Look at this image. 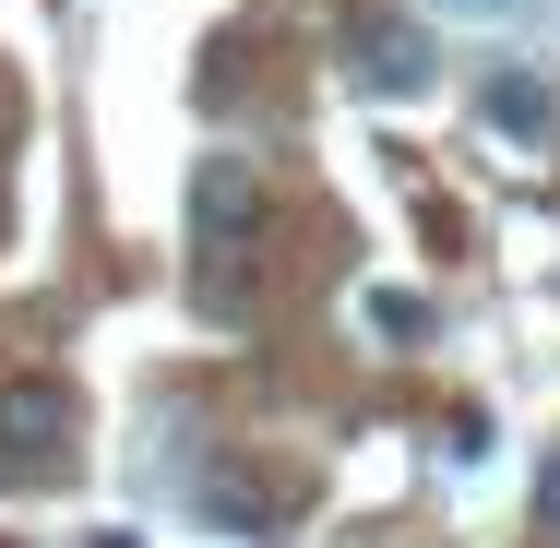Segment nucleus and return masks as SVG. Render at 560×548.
Here are the masks:
<instances>
[{"mask_svg": "<svg viewBox=\"0 0 560 548\" xmlns=\"http://www.w3.org/2000/svg\"><path fill=\"white\" fill-rule=\"evenodd\" d=\"M262 226H275V191L215 155V167H191V287H203V311H250V275H262Z\"/></svg>", "mask_w": 560, "mask_h": 548, "instance_id": "1", "label": "nucleus"}, {"mask_svg": "<svg viewBox=\"0 0 560 548\" xmlns=\"http://www.w3.org/2000/svg\"><path fill=\"white\" fill-rule=\"evenodd\" d=\"M60 453H72V382L12 370V382H0V489H36Z\"/></svg>", "mask_w": 560, "mask_h": 548, "instance_id": "2", "label": "nucleus"}, {"mask_svg": "<svg viewBox=\"0 0 560 548\" xmlns=\"http://www.w3.org/2000/svg\"><path fill=\"white\" fill-rule=\"evenodd\" d=\"M346 72H358V96H430V36L406 12H370L346 36Z\"/></svg>", "mask_w": 560, "mask_h": 548, "instance_id": "3", "label": "nucleus"}, {"mask_svg": "<svg viewBox=\"0 0 560 548\" xmlns=\"http://www.w3.org/2000/svg\"><path fill=\"white\" fill-rule=\"evenodd\" d=\"M477 108H489V131H513V143H549V84L537 72H501Z\"/></svg>", "mask_w": 560, "mask_h": 548, "instance_id": "4", "label": "nucleus"}, {"mask_svg": "<svg viewBox=\"0 0 560 548\" xmlns=\"http://www.w3.org/2000/svg\"><path fill=\"white\" fill-rule=\"evenodd\" d=\"M537 525L560 537V453H549V477H537Z\"/></svg>", "mask_w": 560, "mask_h": 548, "instance_id": "5", "label": "nucleus"}, {"mask_svg": "<svg viewBox=\"0 0 560 548\" xmlns=\"http://www.w3.org/2000/svg\"><path fill=\"white\" fill-rule=\"evenodd\" d=\"M453 12H465V24H513L525 0H453Z\"/></svg>", "mask_w": 560, "mask_h": 548, "instance_id": "6", "label": "nucleus"}]
</instances>
